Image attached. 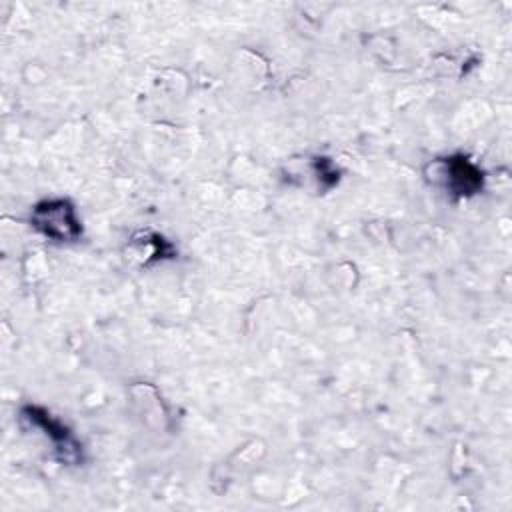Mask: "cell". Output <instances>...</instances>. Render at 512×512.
I'll list each match as a JSON object with an SVG mask.
<instances>
[{"instance_id": "obj_1", "label": "cell", "mask_w": 512, "mask_h": 512, "mask_svg": "<svg viewBox=\"0 0 512 512\" xmlns=\"http://www.w3.org/2000/svg\"><path fill=\"white\" fill-rule=\"evenodd\" d=\"M30 222L42 236L58 242H72L82 234L76 210L64 198L38 202L30 214Z\"/></svg>"}, {"instance_id": "obj_2", "label": "cell", "mask_w": 512, "mask_h": 512, "mask_svg": "<svg viewBox=\"0 0 512 512\" xmlns=\"http://www.w3.org/2000/svg\"><path fill=\"white\" fill-rule=\"evenodd\" d=\"M20 416L32 428L42 430V434L52 442V448H54V452H56L60 462L78 464L82 460V446H80V442L48 410H44L40 406H24Z\"/></svg>"}, {"instance_id": "obj_3", "label": "cell", "mask_w": 512, "mask_h": 512, "mask_svg": "<svg viewBox=\"0 0 512 512\" xmlns=\"http://www.w3.org/2000/svg\"><path fill=\"white\" fill-rule=\"evenodd\" d=\"M442 180L454 196H472L484 186L482 170L462 154L442 160Z\"/></svg>"}]
</instances>
